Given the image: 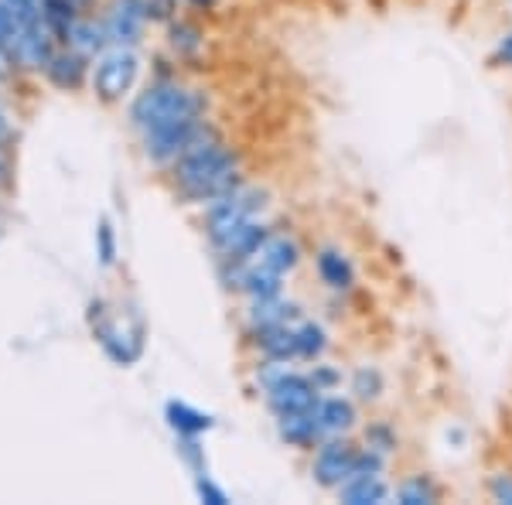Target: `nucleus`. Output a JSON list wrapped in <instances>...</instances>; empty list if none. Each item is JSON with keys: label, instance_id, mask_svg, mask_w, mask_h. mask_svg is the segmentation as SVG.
Segmentation results:
<instances>
[{"label": "nucleus", "instance_id": "1", "mask_svg": "<svg viewBox=\"0 0 512 505\" xmlns=\"http://www.w3.org/2000/svg\"><path fill=\"white\" fill-rule=\"evenodd\" d=\"M175 181L181 195H188L192 202H216V198L229 195L239 181V157L222 147L216 137L195 144L185 157L175 161Z\"/></svg>", "mask_w": 512, "mask_h": 505}, {"label": "nucleus", "instance_id": "29", "mask_svg": "<svg viewBox=\"0 0 512 505\" xmlns=\"http://www.w3.org/2000/svg\"><path fill=\"white\" fill-rule=\"evenodd\" d=\"M495 62L509 65V69H512V31H509V35H502L499 45H495Z\"/></svg>", "mask_w": 512, "mask_h": 505}, {"label": "nucleus", "instance_id": "12", "mask_svg": "<svg viewBox=\"0 0 512 505\" xmlns=\"http://www.w3.org/2000/svg\"><path fill=\"white\" fill-rule=\"evenodd\" d=\"M301 321V318H297ZM297 321H287V325H274L267 331H256V342H260V352L267 355L270 362H294L301 359V349H297Z\"/></svg>", "mask_w": 512, "mask_h": 505}, {"label": "nucleus", "instance_id": "17", "mask_svg": "<svg viewBox=\"0 0 512 505\" xmlns=\"http://www.w3.org/2000/svg\"><path fill=\"white\" fill-rule=\"evenodd\" d=\"M168 424L175 427L181 437H198L212 427V417L202 410H192L188 403H168Z\"/></svg>", "mask_w": 512, "mask_h": 505}, {"label": "nucleus", "instance_id": "9", "mask_svg": "<svg viewBox=\"0 0 512 505\" xmlns=\"http://www.w3.org/2000/svg\"><path fill=\"white\" fill-rule=\"evenodd\" d=\"M147 0H117L110 11V21H106V38H113L117 45H134L144 31L147 21Z\"/></svg>", "mask_w": 512, "mask_h": 505}, {"label": "nucleus", "instance_id": "5", "mask_svg": "<svg viewBox=\"0 0 512 505\" xmlns=\"http://www.w3.org/2000/svg\"><path fill=\"white\" fill-rule=\"evenodd\" d=\"M359 447H355L349 437L338 434V437H325L315 447V461H311V475L321 488H332L338 492L345 482L352 478L355 465H359Z\"/></svg>", "mask_w": 512, "mask_h": 505}, {"label": "nucleus", "instance_id": "2", "mask_svg": "<svg viewBox=\"0 0 512 505\" xmlns=\"http://www.w3.org/2000/svg\"><path fill=\"white\" fill-rule=\"evenodd\" d=\"M202 113H205L202 93L178 86V82H154L130 106V123H134L140 134H154V130H164L171 123L198 120Z\"/></svg>", "mask_w": 512, "mask_h": 505}, {"label": "nucleus", "instance_id": "21", "mask_svg": "<svg viewBox=\"0 0 512 505\" xmlns=\"http://www.w3.org/2000/svg\"><path fill=\"white\" fill-rule=\"evenodd\" d=\"M396 502L403 505H431L437 502V488L427 478H407V482L396 485Z\"/></svg>", "mask_w": 512, "mask_h": 505}, {"label": "nucleus", "instance_id": "26", "mask_svg": "<svg viewBox=\"0 0 512 505\" xmlns=\"http://www.w3.org/2000/svg\"><path fill=\"white\" fill-rule=\"evenodd\" d=\"M195 488H198V495H202L205 502H212V505H226V502H229V495L222 492V488L212 485V482H209V475H198Z\"/></svg>", "mask_w": 512, "mask_h": 505}, {"label": "nucleus", "instance_id": "30", "mask_svg": "<svg viewBox=\"0 0 512 505\" xmlns=\"http://www.w3.org/2000/svg\"><path fill=\"white\" fill-rule=\"evenodd\" d=\"M7 134V120H4V113H0V137Z\"/></svg>", "mask_w": 512, "mask_h": 505}, {"label": "nucleus", "instance_id": "20", "mask_svg": "<svg viewBox=\"0 0 512 505\" xmlns=\"http://www.w3.org/2000/svg\"><path fill=\"white\" fill-rule=\"evenodd\" d=\"M82 55L72 52V55H55L52 65H48V76H52L55 86H79L82 79Z\"/></svg>", "mask_w": 512, "mask_h": 505}, {"label": "nucleus", "instance_id": "15", "mask_svg": "<svg viewBox=\"0 0 512 505\" xmlns=\"http://www.w3.org/2000/svg\"><path fill=\"white\" fill-rule=\"evenodd\" d=\"M280 437H284L291 447H318L325 441V430H321L315 410L308 413H291V417H280Z\"/></svg>", "mask_w": 512, "mask_h": 505}, {"label": "nucleus", "instance_id": "11", "mask_svg": "<svg viewBox=\"0 0 512 505\" xmlns=\"http://www.w3.org/2000/svg\"><path fill=\"white\" fill-rule=\"evenodd\" d=\"M315 417L321 430H325V437H338V434H349L355 420H359V413H355V403L345 400V396H321Z\"/></svg>", "mask_w": 512, "mask_h": 505}, {"label": "nucleus", "instance_id": "8", "mask_svg": "<svg viewBox=\"0 0 512 505\" xmlns=\"http://www.w3.org/2000/svg\"><path fill=\"white\" fill-rule=\"evenodd\" d=\"M246 263L263 267V270H274V273H291L297 263H301V246H297V239H291V236L270 233L250 256H246Z\"/></svg>", "mask_w": 512, "mask_h": 505}, {"label": "nucleus", "instance_id": "27", "mask_svg": "<svg viewBox=\"0 0 512 505\" xmlns=\"http://www.w3.org/2000/svg\"><path fill=\"white\" fill-rule=\"evenodd\" d=\"M311 379H315V386L321 389V393H328V389H335L338 383H342V376H338L335 369H328V366H315Z\"/></svg>", "mask_w": 512, "mask_h": 505}, {"label": "nucleus", "instance_id": "19", "mask_svg": "<svg viewBox=\"0 0 512 505\" xmlns=\"http://www.w3.org/2000/svg\"><path fill=\"white\" fill-rule=\"evenodd\" d=\"M106 28H96V24H79L72 21L69 28H65V38H69V45L76 48L79 55H93L99 52V45H103Z\"/></svg>", "mask_w": 512, "mask_h": 505}, {"label": "nucleus", "instance_id": "6", "mask_svg": "<svg viewBox=\"0 0 512 505\" xmlns=\"http://www.w3.org/2000/svg\"><path fill=\"white\" fill-rule=\"evenodd\" d=\"M209 137H216V134L205 127L202 117L181 120L164 130H154V134H144V151L154 164H175L178 157H185L195 144H202V140H209Z\"/></svg>", "mask_w": 512, "mask_h": 505}, {"label": "nucleus", "instance_id": "24", "mask_svg": "<svg viewBox=\"0 0 512 505\" xmlns=\"http://www.w3.org/2000/svg\"><path fill=\"white\" fill-rule=\"evenodd\" d=\"M352 393L359 396L362 403L379 400V393H383V376H379L376 369H359L352 379Z\"/></svg>", "mask_w": 512, "mask_h": 505}, {"label": "nucleus", "instance_id": "18", "mask_svg": "<svg viewBox=\"0 0 512 505\" xmlns=\"http://www.w3.org/2000/svg\"><path fill=\"white\" fill-rule=\"evenodd\" d=\"M297 349H301V359H321L328 349V331L318 325V321H297Z\"/></svg>", "mask_w": 512, "mask_h": 505}, {"label": "nucleus", "instance_id": "23", "mask_svg": "<svg viewBox=\"0 0 512 505\" xmlns=\"http://www.w3.org/2000/svg\"><path fill=\"white\" fill-rule=\"evenodd\" d=\"M396 444H400V437H396V430L390 424H383V420H376V424H369L366 430V447L369 451H376V454H393L396 451Z\"/></svg>", "mask_w": 512, "mask_h": 505}, {"label": "nucleus", "instance_id": "3", "mask_svg": "<svg viewBox=\"0 0 512 505\" xmlns=\"http://www.w3.org/2000/svg\"><path fill=\"white\" fill-rule=\"evenodd\" d=\"M267 209V195L260 188H250V185H236L229 195L216 198L209 205V239L216 250L233 239L239 229H246L250 222L260 219V212Z\"/></svg>", "mask_w": 512, "mask_h": 505}, {"label": "nucleus", "instance_id": "22", "mask_svg": "<svg viewBox=\"0 0 512 505\" xmlns=\"http://www.w3.org/2000/svg\"><path fill=\"white\" fill-rule=\"evenodd\" d=\"M21 38H24V24L18 21V14L0 0V48L11 55H18L21 48Z\"/></svg>", "mask_w": 512, "mask_h": 505}, {"label": "nucleus", "instance_id": "13", "mask_svg": "<svg viewBox=\"0 0 512 505\" xmlns=\"http://www.w3.org/2000/svg\"><path fill=\"white\" fill-rule=\"evenodd\" d=\"M338 499L349 505H373L390 499V485L383 482V471H369V475H352L349 482L338 488Z\"/></svg>", "mask_w": 512, "mask_h": 505}, {"label": "nucleus", "instance_id": "10", "mask_svg": "<svg viewBox=\"0 0 512 505\" xmlns=\"http://www.w3.org/2000/svg\"><path fill=\"white\" fill-rule=\"evenodd\" d=\"M315 270H318V280L328 287V291H335V294L352 291L355 267H352V260L342 250H332V246H328V250H321L315 256Z\"/></svg>", "mask_w": 512, "mask_h": 505}, {"label": "nucleus", "instance_id": "14", "mask_svg": "<svg viewBox=\"0 0 512 505\" xmlns=\"http://www.w3.org/2000/svg\"><path fill=\"white\" fill-rule=\"evenodd\" d=\"M99 338H103V349L113 355L117 362H134L140 349H144V338H140V328H127L120 325V321H113V325H99Z\"/></svg>", "mask_w": 512, "mask_h": 505}, {"label": "nucleus", "instance_id": "16", "mask_svg": "<svg viewBox=\"0 0 512 505\" xmlns=\"http://www.w3.org/2000/svg\"><path fill=\"white\" fill-rule=\"evenodd\" d=\"M301 318V308L294 301H284V297H267V301H253L250 311V325L253 331H267L274 325H287V321Z\"/></svg>", "mask_w": 512, "mask_h": 505}, {"label": "nucleus", "instance_id": "28", "mask_svg": "<svg viewBox=\"0 0 512 505\" xmlns=\"http://www.w3.org/2000/svg\"><path fill=\"white\" fill-rule=\"evenodd\" d=\"M113 256H117V250H113V229L103 222V226H99V260L113 263Z\"/></svg>", "mask_w": 512, "mask_h": 505}, {"label": "nucleus", "instance_id": "25", "mask_svg": "<svg viewBox=\"0 0 512 505\" xmlns=\"http://www.w3.org/2000/svg\"><path fill=\"white\" fill-rule=\"evenodd\" d=\"M489 499L499 505H512V471H495L489 478Z\"/></svg>", "mask_w": 512, "mask_h": 505}, {"label": "nucleus", "instance_id": "4", "mask_svg": "<svg viewBox=\"0 0 512 505\" xmlns=\"http://www.w3.org/2000/svg\"><path fill=\"white\" fill-rule=\"evenodd\" d=\"M263 389H267V403L277 417H291V413H308L318 407L321 389L315 379L304 376V372H291L287 362H280L277 372L263 376Z\"/></svg>", "mask_w": 512, "mask_h": 505}, {"label": "nucleus", "instance_id": "7", "mask_svg": "<svg viewBox=\"0 0 512 505\" xmlns=\"http://www.w3.org/2000/svg\"><path fill=\"white\" fill-rule=\"evenodd\" d=\"M137 69H140V62L127 45L113 48V52H106L103 59L96 62L93 89L103 99H120L123 93H130V86H134Z\"/></svg>", "mask_w": 512, "mask_h": 505}]
</instances>
